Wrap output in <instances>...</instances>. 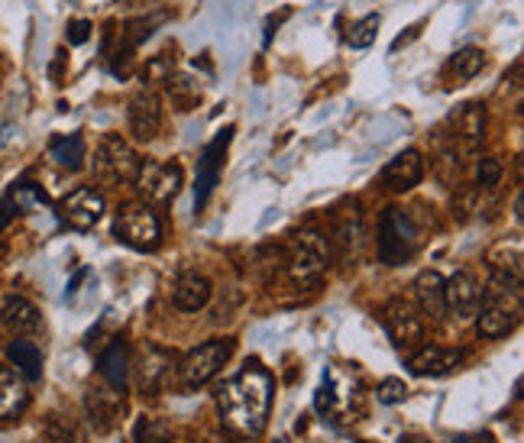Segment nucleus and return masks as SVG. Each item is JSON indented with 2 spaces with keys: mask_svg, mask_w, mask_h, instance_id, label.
<instances>
[{
  "mask_svg": "<svg viewBox=\"0 0 524 443\" xmlns=\"http://www.w3.org/2000/svg\"><path fill=\"white\" fill-rule=\"evenodd\" d=\"M217 408L230 431H237L243 437L262 434L272 408V376L259 363H250L240 376H233L230 382L220 385Z\"/></svg>",
  "mask_w": 524,
  "mask_h": 443,
  "instance_id": "f257e3e1",
  "label": "nucleus"
},
{
  "mask_svg": "<svg viewBox=\"0 0 524 443\" xmlns=\"http://www.w3.org/2000/svg\"><path fill=\"white\" fill-rule=\"evenodd\" d=\"M482 314L479 334L486 340H499L512 334L521 321V275L492 269L486 288H482Z\"/></svg>",
  "mask_w": 524,
  "mask_h": 443,
  "instance_id": "f03ea898",
  "label": "nucleus"
},
{
  "mask_svg": "<svg viewBox=\"0 0 524 443\" xmlns=\"http://www.w3.org/2000/svg\"><path fill=\"white\" fill-rule=\"evenodd\" d=\"M424 230L415 220V214L405 207H389L379 220V259L385 266H405L421 249Z\"/></svg>",
  "mask_w": 524,
  "mask_h": 443,
  "instance_id": "7ed1b4c3",
  "label": "nucleus"
},
{
  "mask_svg": "<svg viewBox=\"0 0 524 443\" xmlns=\"http://www.w3.org/2000/svg\"><path fill=\"white\" fill-rule=\"evenodd\" d=\"M327 256H330V246L321 230H298L285 253L288 279L298 288H314L327 269Z\"/></svg>",
  "mask_w": 524,
  "mask_h": 443,
  "instance_id": "20e7f679",
  "label": "nucleus"
},
{
  "mask_svg": "<svg viewBox=\"0 0 524 443\" xmlns=\"http://www.w3.org/2000/svg\"><path fill=\"white\" fill-rule=\"evenodd\" d=\"M136 169H140V159H136L133 146L117 133L101 136L98 149H94V175L101 178L104 185H120V182H133Z\"/></svg>",
  "mask_w": 524,
  "mask_h": 443,
  "instance_id": "39448f33",
  "label": "nucleus"
},
{
  "mask_svg": "<svg viewBox=\"0 0 524 443\" xmlns=\"http://www.w3.org/2000/svg\"><path fill=\"white\" fill-rule=\"evenodd\" d=\"M117 240L133 249H156L162 243V220L149 204H123L114 224Z\"/></svg>",
  "mask_w": 524,
  "mask_h": 443,
  "instance_id": "423d86ee",
  "label": "nucleus"
},
{
  "mask_svg": "<svg viewBox=\"0 0 524 443\" xmlns=\"http://www.w3.org/2000/svg\"><path fill=\"white\" fill-rule=\"evenodd\" d=\"M133 182L149 201L169 204L185 185V169L178 162H153V159H146V162H140V169H136Z\"/></svg>",
  "mask_w": 524,
  "mask_h": 443,
  "instance_id": "0eeeda50",
  "label": "nucleus"
},
{
  "mask_svg": "<svg viewBox=\"0 0 524 443\" xmlns=\"http://www.w3.org/2000/svg\"><path fill=\"white\" fill-rule=\"evenodd\" d=\"M233 353V340H208L198 350H191L182 363V385L185 389H201L208 385Z\"/></svg>",
  "mask_w": 524,
  "mask_h": 443,
  "instance_id": "6e6552de",
  "label": "nucleus"
},
{
  "mask_svg": "<svg viewBox=\"0 0 524 443\" xmlns=\"http://www.w3.org/2000/svg\"><path fill=\"white\" fill-rule=\"evenodd\" d=\"M382 324L389 340L398 346V350H415L424 340V317L418 314V308L405 298H392L382 308Z\"/></svg>",
  "mask_w": 524,
  "mask_h": 443,
  "instance_id": "1a4fd4ad",
  "label": "nucleus"
},
{
  "mask_svg": "<svg viewBox=\"0 0 524 443\" xmlns=\"http://www.w3.org/2000/svg\"><path fill=\"white\" fill-rule=\"evenodd\" d=\"M233 140V127L220 130L214 140L204 146L201 159H198V185H195V207H204L208 198L214 195V188L220 182V172H224V159H227V149Z\"/></svg>",
  "mask_w": 524,
  "mask_h": 443,
  "instance_id": "9d476101",
  "label": "nucleus"
},
{
  "mask_svg": "<svg viewBox=\"0 0 524 443\" xmlns=\"http://www.w3.org/2000/svg\"><path fill=\"white\" fill-rule=\"evenodd\" d=\"M482 288L473 272H457L450 282H444V311H450L460 324L473 321L479 314Z\"/></svg>",
  "mask_w": 524,
  "mask_h": 443,
  "instance_id": "9b49d317",
  "label": "nucleus"
},
{
  "mask_svg": "<svg viewBox=\"0 0 524 443\" xmlns=\"http://www.w3.org/2000/svg\"><path fill=\"white\" fill-rule=\"evenodd\" d=\"M62 220L75 230H91L104 217V195L94 188H75L72 195L62 201Z\"/></svg>",
  "mask_w": 524,
  "mask_h": 443,
  "instance_id": "f8f14e48",
  "label": "nucleus"
},
{
  "mask_svg": "<svg viewBox=\"0 0 524 443\" xmlns=\"http://www.w3.org/2000/svg\"><path fill=\"white\" fill-rule=\"evenodd\" d=\"M421 178H424V159H421V152L418 149H405V152H398V156L389 165H385L382 175H379V182H382L385 191L405 195V191L421 185Z\"/></svg>",
  "mask_w": 524,
  "mask_h": 443,
  "instance_id": "ddd939ff",
  "label": "nucleus"
},
{
  "mask_svg": "<svg viewBox=\"0 0 524 443\" xmlns=\"http://www.w3.org/2000/svg\"><path fill=\"white\" fill-rule=\"evenodd\" d=\"M127 123H130V133L136 136L140 143L156 140L159 130H162V104L153 91H140L127 107Z\"/></svg>",
  "mask_w": 524,
  "mask_h": 443,
  "instance_id": "4468645a",
  "label": "nucleus"
},
{
  "mask_svg": "<svg viewBox=\"0 0 524 443\" xmlns=\"http://www.w3.org/2000/svg\"><path fill=\"white\" fill-rule=\"evenodd\" d=\"M133 369V379H136V389L140 392H156L159 385L165 382V376H169L172 369V356L162 350V346H143L140 353H136V359L130 363Z\"/></svg>",
  "mask_w": 524,
  "mask_h": 443,
  "instance_id": "2eb2a0df",
  "label": "nucleus"
},
{
  "mask_svg": "<svg viewBox=\"0 0 524 443\" xmlns=\"http://www.w3.org/2000/svg\"><path fill=\"white\" fill-rule=\"evenodd\" d=\"M463 363V353L460 350H450V346H421L418 353H411L408 359V369L415 372L421 379H437V376H447Z\"/></svg>",
  "mask_w": 524,
  "mask_h": 443,
  "instance_id": "dca6fc26",
  "label": "nucleus"
},
{
  "mask_svg": "<svg viewBox=\"0 0 524 443\" xmlns=\"http://www.w3.org/2000/svg\"><path fill=\"white\" fill-rule=\"evenodd\" d=\"M30 405V389H26V379L17 369L0 366V421L20 418Z\"/></svg>",
  "mask_w": 524,
  "mask_h": 443,
  "instance_id": "f3484780",
  "label": "nucleus"
},
{
  "mask_svg": "<svg viewBox=\"0 0 524 443\" xmlns=\"http://www.w3.org/2000/svg\"><path fill=\"white\" fill-rule=\"evenodd\" d=\"M482 136H486V110L479 104H463L453 114V143H460L463 152H476Z\"/></svg>",
  "mask_w": 524,
  "mask_h": 443,
  "instance_id": "a211bd4d",
  "label": "nucleus"
},
{
  "mask_svg": "<svg viewBox=\"0 0 524 443\" xmlns=\"http://www.w3.org/2000/svg\"><path fill=\"white\" fill-rule=\"evenodd\" d=\"M172 301L182 311H201L211 301V282L198 272H182L172 285Z\"/></svg>",
  "mask_w": 524,
  "mask_h": 443,
  "instance_id": "6ab92c4d",
  "label": "nucleus"
},
{
  "mask_svg": "<svg viewBox=\"0 0 524 443\" xmlns=\"http://www.w3.org/2000/svg\"><path fill=\"white\" fill-rule=\"evenodd\" d=\"M411 288H415L421 314H427V317L444 314V275H440L437 269H424Z\"/></svg>",
  "mask_w": 524,
  "mask_h": 443,
  "instance_id": "aec40b11",
  "label": "nucleus"
},
{
  "mask_svg": "<svg viewBox=\"0 0 524 443\" xmlns=\"http://www.w3.org/2000/svg\"><path fill=\"white\" fill-rule=\"evenodd\" d=\"M0 324H4L10 334H33V330H39V311L33 301L26 298H7L4 308H0Z\"/></svg>",
  "mask_w": 524,
  "mask_h": 443,
  "instance_id": "412c9836",
  "label": "nucleus"
},
{
  "mask_svg": "<svg viewBox=\"0 0 524 443\" xmlns=\"http://www.w3.org/2000/svg\"><path fill=\"white\" fill-rule=\"evenodd\" d=\"M98 372L104 376V382L110 385V389H120L123 392V385H127V376H130V353H127V346H123L120 340L110 343L107 350L101 353V359H98Z\"/></svg>",
  "mask_w": 524,
  "mask_h": 443,
  "instance_id": "4be33fe9",
  "label": "nucleus"
},
{
  "mask_svg": "<svg viewBox=\"0 0 524 443\" xmlns=\"http://www.w3.org/2000/svg\"><path fill=\"white\" fill-rule=\"evenodd\" d=\"M49 156L55 165H62L68 172H78L81 165L88 159V146H85V136L81 133H68V136H55L49 143Z\"/></svg>",
  "mask_w": 524,
  "mask_h": 443,
  "instance_id": "5701e85b",
  "label": "nucleus"
},
{
  "mask_svg": "<svg viewBox=\"0 0 524 443\" xmlns=\"http://www.w3.org/2000/svg\"><path fill=\"white\" fill-rule=\"evenodd\" d=\"M360 246H363V214H360V207L353 204L350 211L337 220V249H340V256L350 262L360 256Z\"/></svg>",
  "mask_w": 524,
  "mask_h": 443,
  "instance_id": "b1692460",
  "label": "nucleus"
},
{
  "mask_svg": "<svg viewBox=\"0 0 524 443\" xmlns=\"http://www.w3.org/2000/svg\"><path fill=\"white\" fill-rule=\"evenodd\" d=\"M7 359H10L13 369H17L23 379L36 382L39 376H43V353H39V346L30 343V340H13L7 346Z\"/></svg>",
  "mask_w": 524,
  "mask_h": 443,
  "instance_id": "393cba45",
  "label": "nucleus"
},
{
  "mask_svg": "<svg viewBox=\"0 0 524 443\" xmlns=\"http://www.w3.org/2000/svg\"><path fill=\"white\" fill-rule=\"evenodd\" d=\"M482 65H486V55H482V49L466 46L447 62V78L457 81V85H463V81H470V78H476L482 72Z\"/></svg>",
  "mask_w": 524,
  "mask_h": 443,
  "instance_id": "a878e982",
  "label": "nucleus"
},
{
  "mask_svg": "<svg viewBox=\"0 0 524 443\" xmlns=\"http://www.w3.org/2000/svg\"><path fill=\"white\" fill-rule=\"evenodd\" d=\"M85 408H88L91 424L98 427V431H110V427H114V418H117V398L114 395L91 392L88 401H85Z\"/></svg>",
  "mask_w": 524,
  "mask_h": 443,
  "instance_id": "bb28decb",
  "label": "nucleus"
},
{
  "mask_svg": "<svg viewBox=\"0 0 524 443\" xmlns=\"http://www.w3.org/2000/svg\"><path fill=\"white\" fill-rule=\"evenodd\" d=\"M165 88H169L178 110H191L201 101V85L195 78H188V75H169V78H165Z\"/></svg>",
  "mask_w": 524,
  "mask_h": 443,
  "instance_id": "cd10ccee",
  "label": "nucleus"
},
{
  "mask_svg": "<svg viewBox=\"0 0 524 443\" xmlns=\"http://www.w3.org/2000/svg\"><path fill=\"white\" fill-rule=\"evenodd\" d=\"M379 13H366L363 20H356L353 23V30H350V36H347V43L353 46V49H369L372 46V39H376V33H379Z\"/></svg>",
  "mask_w": 524,
  "mask_h": 443,
  "instance_id": "c85d7f7f",
  "label": "nucleus"
},
{
  "mask_svg": "<svg viewBox=\"0 0 524 443\" xmlns=\"http://www.w3.org/2000/svg\"><path fill=\"white\" fill-rule=\"evenodd\" d=\"M133 443H172V427L165 421H140L133 431Z\"/></svg>",
  "mask_w": 524,
  "mask_h": 443,
  "instance_id": "c756f323",
  "label": "nucleus"
},
{
  "mask_svg": "<svg viewBox=\"0 0 524 443\" xmlns=\"http://www.w3.org/2000/svg\"><path fill=\"white\" fill-rule=\"evenodd\" d=\"M476 178H479V185H482V188H495V185L502 182V162L495 159V156L479 159V165H476Z\"/></svg>",
  "mask_w": 524,
  "mask_h": 443,
  "instance_id": "7c9ffc66",
  "label": "nucleus"
},
{
  "mask_svg": "<svg viewBox=\"0 0 524 443\" xmlns=\"http://www.w3.org/2000/svg\"><path fill=\"white\" fill-rule=\"evenodd\" d=\"M376 395H379L382 405H398V401L408 398V385L402 379H385L376 389Z\"/></svg>",
  "mask_w": 524,
  "mask_h": 443,
  "instance_id": "2f4dec72",
  "label": "nucleus"
},
{
  "mask_svg": "<svg viewBox=\"0 0 524 443\" xmlns=\"http://www.w3.org/2000/svg\"><path fill=\"white\" fill-rule=\"evenodd\" d=\"M172 65H175V59H169V52H159L156 59L146 65L143 75H146L149 81H165V78L172 75Z\"/></svg>",
  "mask_w": 524,
  "mask_h": 443,
  "instance_id": "473e14b6",
  "label": "nucleus"
},
{
  "mask_svg": "<svg viewBox=\"0 0 524 443\" xmlns=\"http://www.w3.org/2000/svg\"><path fill=\"white\" fill-rule=\"evenodd\" d=\"M91 30H94V26L88 20H72V23H68V43H72V46H85L88 39H91Z\"/></svg>",
  "mask_w": 524,
  "mask_h": 443,
  "instance_id": "72a5a7b5",
  "label": "nucleus"
},
{
  "mask_svg": "<svg viewBox=\"0 0 524 443\" xmlns=\"http://www.w3.org/2000/svg\"><path fill=\"white\" fill-rule=\"evenodd\" d=\"M450 443H495V437L489 431H476V434H460V437H453Z\"/></svg>",
  "mask_w": 524,
  "mask_h": 443,
  "instance_id": "f704fd0d",
  "label": "nucleus"
},
{
  "mask_svg": "<svg viewBox=\"0 0 524 443\" xmlns=\"http://www.w3.org/2000/svg\"><path fill=\"white\" fill-rule=\"evenodd\" d=\"M360 443H366V440H360Z\"/></svg>",
  "mask_w": 524,
  "mask_h": 443,
  "instance_id": "c9c22d12",
  "label": "nucleus"
}]
</instances>
